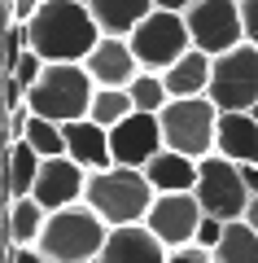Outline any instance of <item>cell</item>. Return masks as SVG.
Returning a JSON list of instances; mask_svg holds the SVG:
<instances>
[{"label": "cell", "instance_id": "cell-10", "mask_svg": "<svg viewBox=\"0 0 258 263\" xmlns=\"http://www.w3.org/2000/svg\"><path fill=\"white\" fill-rule=\"evenodd\" d=\"M110 149H114V162L118 167H140L145 171L157 154L166 149V136H162V119L157 114H127L118 127H110Z\"/></svg>", "mask_w": 258, "mask_h": 263}, {"label": "cell", "instance_id": "cell-34", "mask_svg": "<svg viewBox=\"0 0 258 263\" xmlns=\"http://www.w3.org/2000/svg\"><path fill=\"white\" fill-rule=\"evenodd\" d=\"M245 224L258 233V197H249V206H245Z\"/></svg>", "mask_w": 258, "mask_h": 263}, {"label": "cell", "instance_id": "cell-13", "mask_svg": "<svg viewBox=\"0 0 258 263\" xmlns=\"http://www.w3.org/2000/svg\"><path fill=\"white\" fill-rule=\"evenodd\" d=\"M83 66H88V75L96 79V88H127L131 79L145 70L127 35H101Z\"/></svg>", "mask_w": 258, "mask_h": 263}, {"label": "cell", "instance_id": "cell-30", "mask_svg": "<svg viewBox=\"0 0 258 263\" xmlns=\"http://www.w3.org/2000/svg\"><path fill=\"white\" fill-rule=\"evenodd\" d=\"M166 263H214V254L206 246H175Z\"/></svg>", "mask_w": 258, "mask_h": 263}, {"label": "cell", "instance_id": "cell-37", "mask_svg": "<svg viewBox=\"0 0 258 263\" xmlns=\"http://www.w3.org/2000/svg\"><path fill=\"white\" fill-rule=\"evenodd\" d=\"M5 5H9V0H5Z\"/></svg>", "mask_w": 258, "mask_h": 263}, {"label": "cell", "instance_id": "cell-32", "mask_svg": "<svg viewBox=\"0 0 258 263\" xmlns=\"http://www.w3.org/2000/svg\"><path fill=\"white\" fill-rule=\"evenodd\" d=\"M9 263H48L35 246H9Z\"/></svg>", "mask_w": 258, "mask_h": 263}, {"label": "cell", "instance_id": "cell-12", "mask_svg": "<svg viewBox=\"0 0 258 263\" xmlns=\"http://www.w3.org/2000/svg\"><path fill=\"white\" fill-rule=\"evenodd\" d=\"M31 197H35L44 211H66V206H74V202L88 197V171H83L70 154H62V158H44L39 180H35V193H31Z\"/></svg>", "mask_w": 258, "mask_h": 263}, {"label": "cell", "instance_id": "cell-7", "mask_svg": "<svg viewBox=\"0 0 258 263\" xmlns=\"http://www.w3.org/2000/svg\"><path fill=\"white\" fill-rule=\"evenodd\" d=\"M197 202H202L206 215L223 219H245V206H249V189H245V176H241V162L223 158V154H210V158L197 162Z\"/></svg>", "mask_w": 258, "mask_h": 263}, {"label": "cell", "instance_id": "cell-18", "mask_svg": "<svg viewBox=\"0 0 258 263\" xmlns=\"http://www.w3.org/2000/svg\"><path fill=\"white\" fill-rule=\"evenodd\" d=\"M39 167H44V158L35 154L31 141L5 145V197H9V202L31 197L35 193V180H39Z\"/></svg>", "mask_w": 258, "mask_h": 263}, {"label": "cell", "instance_id": "cell-33", "mask_svg": "<svg viewBox=\"0 0 258 263\" xmlns=\"http://www.w3.org/2000/svg\"><path fill=\"white\" fill-rule=\"evenodd\" d=\"M241 176H245V189H249V197H258V162L241 167Z\"/></svg>", "mask_w": 258, "mask_h": 263}, {"label": "cell", "instance_id": "cell-36", "mask_svg": "<svg viewBox=\"0 0 258 263\" xmlns=\"http://www.w3.org/2000/svg\"><path fill=\"white\" fill-rule=\"evenodd\" d=\"M249 114H254V119H258V101H254V110H249Z\"/></svg>", "mask_w": 258, "mask_h": 263}, {"label": "cell", "instance_id": "cell-23", "mask_svg": "<svg viewBox=\"0 0 258 263\" xmlns=\"http://www.w3.org/2000/svg\"><path fill=\"white\" fill-rule=\"evenodd\" d=\"M127 114H136V101H131L127 88H96L92 110H88L92 123H101V127H118Z\"/></svg>", "mask_w": 258, "mask_h": 263}, {"label": "cell", "instance_id": "cell-2", "mask_svg": "<svg viewBox=\"0 0 258 263\" xmlns=\"http://www.w3.org/2000/svg\"><path fill=\"white\" fill-rule=\"evenodd\" d=\"M83 202L110 228H123V224H145L149 219V211L157 202V189L149 184V176L140 167H118L114 162V167L88 176V197Z\"/></svg>", "mask_w": 258, "mask_h": 263}, {"label": "cell", "instance_id": "cell-28", "mask_svg": "<svg viewBox=\"0 0 258 263\" xmlns=\"http://www.w3.org/2000/svg\"><path fill=\"white\" fill-rule=\"evenodd\" d=\"M31 119H35V110H31V105H18V110H9V114H5V145H13V141H27Z\"/></svg>", "mask_w": 258, "mask_h": 263}, {"label": "cell", "instance_id": "cell-1", "mask_svg": "<svg viewBox=\"0 0 258 263\" xmlns=\"http://www.w3.org/2000/svg\"><path fill=\"white\" fill-rule=\"evenodd\" d=\"M27 27H31V48L48 66L53 62H88L96 40L105 35L96 27L92 9H88V0H44Z\"/></svg>", "mask_w": 258, "mask_h": 263}, {"label": "cell", "instance_id": "cell-21", "mask_svg": "<svg viewBox=\"0 0 258 263\" xmlns=\"http://www.w3.org/2000/svg\"><path fill=\"white\" fill-rule=\"evenodd\" d=\"M48 215H53V211H44L35 197H18V202H9V211H5L9 246H35L39 233H44V224H48Z\"/></svg>", "mask_w": 258, "mask_h": 263}, {"label": "cell", "instance_id": "cell-11", "mask_svg": "<svg viewBox=\"0 0 258 263\" xmlns=\"http://www.w3.org/2000/svg\"><path fill=\"white\" fill-rule=\"evenodd\" d=\"M206 219L202 202H197V193H157L153 211H149L145 224L157 233V241L162 246H193L197 241V224Z\"/></svg>", "mask_w": 258, "mask_h": 263}, {"label": "cell", "instance_id": "cell-27", "mask_svg": "<svg viewBox=\"0 0 258 263\" xmlns=\"http://www.w3.org/2000/svg\"><path fill=\"white\" fill-rule=\"evenodd\" d=\"M44 70H48V62H44V57L35 53V48H27V53L18 57V66H13V70H5V75H18L22 84H27V88H35V84H39V75H44Z\"/></svg>", "mask_w": 258, "mask_h": 263}, {"label": "cell", "instance_id": "cell-3", "mask_svg": "<svg viewBox=\"0 0 258 263\" xmlns=\"http://www.w3.org/2000/svg\"><path fill=\"white\" fill-rule=\"evenodd\" d=\"M105 241H110V224L88 202H74V206L48 215L35 250L48 263H96L101 250H105Z\"/></svg>", "mask_w": 258, "mask_h": 263}, {"label": "cell", "instance_id": "cell-25", "mask_svg": "<svg viewBox=\"0 0 258 263\" xmlns=\"http://www.w3.org/2000/svg\"><path fill=\"white\" fill-rule=\"evenodd\" d=\"M27 141L35 145V154L39 158H62L66 154V127L62 123H53V119H31V132H27Z\"/></svg>", "mask_w": 258, "mask_h": 263}, {"label": "cell", "instance_id": "cell-16", "mask_svg": "<svg viewBox=\"0 0 258 263\" xmlns=\"http://www.w3.org/2000/svg\"><path fill=\"white\" fill-rule=\"evenodd\" d=\"M214 154L241 162V167L258 162V119L254 114L249 110H223L219 114V141H214Z\"/></svg>", "mask_w": 258, "mask_h": 263}, {"label": "cell", "instance_id": "cell-20", "mask_svg": "<svg viewBox=\"0 0 258 263\" xmlns=\"http://www.w3.org/2000/svg\"><path fill=\"white\" fill-rule=\"evenodd\" d=\"M145 176H149V184H153L157 193H193L197 189V158L175 154V149H162L145 167Z\"/></svg>", "mask_w": 258, "mask_h": 263}, {"label": "cell", "instance_id": "cell-6", "mask_svg": "<svg viewBox=\"0 0 258 263\" xmlns=\"http://www.w3.org/2000/svg\"><path fill=\"white\" fill-rule=\"evenodd\" d=\"M127 40H131V48H136V57H140L145 70H171V66L193 48L188 18L175 13V9H153Z\"/></svg>", "mask_w": 258, "mask_h": 263}, {"label": "cell", "instance_id": "cell-8", "mask_svg": "<svg viewBox=\"0 0 258 263\" xmlns=\"http://www.w3.org/2000/svg\"><path fill=\"white\" fill-rule=\"evenodd\" d=\"M210 101L219 110H254L258 101V44H236L214 57Z\"/></svg>", "mask_w": 258, "mask_h": 263}, {"label": "cell", "instance_id": "cell-29", "mask_svg": "<svg viewBox=\"0 0 258 263\" xmlns=\"http://www.w3.org/2000/svg\"><path fill=\"white\" fill-rule=\"evenodd\" d=\"M223 228H228V224H223V219L206 215L202 224H197V241H193V246H206V250H214V246L223 241Z\"/></svg>", "mask_w": 258, "mask_h": 263}, {"label": "cell", "instance_id": "cell-35", "mask_svg": "<svg viewBox=\"0 0 258 263\" xmlns=\"http://www.w3.org/2000/svg\"><path fill=\"white\" fill-rule=\"evenodd\" d=\"M193 0H157V9H175V13H184Z\"/></svg>", "mask_w": 258, "mask_h": 263}, {"label": "cell", "instance_id": "cell-14", "mask_svg": "<svg viewBox=\"0 0 258 263\" xmlns=\"http://www.w3.org/2000/svg\"><path fill=\"white\" fill-rule=\"evenodd\" d=\"M166 259H171V246L157 241L149 224H123L110 228V241L96 263H166Z\"/></svg>", "mask_w": 258, "mask_h": 263}, {"label": "cell", "instance_id": "cell-22", "mask_svg": "<svg viewBox=\"0 0 258 263\" xmlns=\"http://www.w3.org/2000/svg\"><path fill=\"white\" fill-rule=\"evenodd\" d=\"M210 254H214V263H258V233L245 219H232L223 228V241Z\"/></svg>", "mask_w": 258, "mask_h": 263}, {"label": "cell", "instance_id": "cell-4", "mask_svg": "<svg viewBox=\"0 0 258 263\" xmlns=\"http://www.w3.org/2000/svg\"><path fill=\"white\" fill-rule=\"evenodd\" d=\"M92 97H96V79L88 75L83 62H53L44 75H39V84L31 88L27 105L39 114V119L74 123V119H88Z\"/></svg>", "mask_w": 258, "mask_h": 263}, {"label": "cell", "instance_id": "cell-5", "mask_svg": "<svg viewBox=\"0 0 258 263\" xmlns=\"http://www.w3.org/2000/svg\"><path fill=\"white\" fill-rule=\"evenodd\" d=\"M219 105L210 97H175L157 119H162V136L166 149L188 154V158H210L214 141H219Z\"/></svg>", "mask_w": 258, "mask_h": 263}, {"label": "cell", "instance_id": "cell-26", "mask_svg": "<svg viewBox=\"0 0 258 263\" xmlns=\"http://www.w3.org/2000/svg\"><path fill=\"white\" fill-rule=\"evenodd\" d=\"M27 48H31V27L18 22V18H9V22H5V70H13Z\"/></svg>", "mask_w": 258, "mask_h": 263}, {"label": "cell", "instance_id": "cell-19", "mask_svg": "<svg viewBox=\"0 0 258 263\" xmlns=\"http://www.w3.org/2000/svg\"><path fill=\"white\" fill-rule=\"evenodd\" d=\"M88 9L105 35H131L157 9V0H88Z\"/></svg>", "mask_w": 258, "mask_h": 263}, {"label": "cell", "instance_id": "cell-15", "mask_svg": "<svg viewBox=\"0 0 258 263\" xmlns=\"http://www.w3.org/2000/svg\"><path fill=\"white\" fill-rule=\"evenodd\" d=\"M62 127H66V154H70L88 176L114 167L110 127H101V123H92V119H74V123H62Z\"/></svg>", "mask_w": 258, "mask_h": 263}, {"label": "cell", "instance_id": "cell-9", "mask_svg": "<svg viewBox=\"0 0 258 263\" xmlns=\"http://www.w3.org/2000/svg\"><path fill=\"white\" fill-rule=\"evenodd\" d=\"M184 18H188V31H193V48H202L210 57L245 44L241 0H193L184 9Z\"/></svg>", "mask_w": 258, "mask_h": 263}, {"label": "cell", "instance_id": "cell-31", "mask_svg": "<svg viewBox=\"0 0 258 263\" xmlns=\"http://www.w3.org/2000/svg\"><path fill=\"white\" fill-rule=\"evenodd\" d=\"M241 18H245V40L258 44V0H241Z\"/></svg>", "mask_w": 258, "mask_h": 263}, {"label": "cell", "instance_id": "cell-24", "mask_svg": "<svg viewBox=\"0 0 258 263\" xmlns=\"http://www.w3.org/2000/svg\"><path fill=\"white\" fill-rule=\"evenodd\" d=\"M127 92H131V101H136V110H145V114H162L166 105H171L162 70H140V75L127 84Z\"/></svg>", "mask_w": 258, "mask_h": 263}, {"label": "cell", "instance_id": "cell-17", "mask_svg": "<svg viewBox=\"0 0 258 263\" xmlns=\"http://www.w3.org/2000/svg\"><path fill=\"white\" fill-rule=\"evenodd\" d=\"M210 75H214V57L202 53V48H188L171 70H162L171 101L175 97H210Z\"/></svg>", "mask_w": 258, "mask_h": 263}]
</instances>
